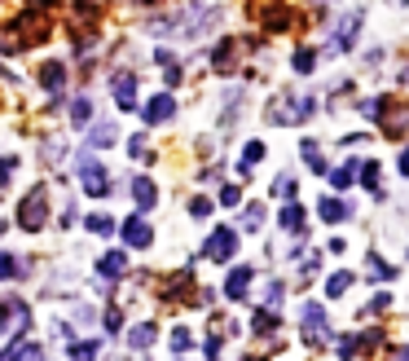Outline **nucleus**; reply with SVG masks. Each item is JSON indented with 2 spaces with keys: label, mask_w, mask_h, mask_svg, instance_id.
<instances>
[{
  "label": "nucleus",
  "mask_w": 409,
  "mask_h": 361,
  "mask_svg": "<svg viewBox=\"0 0 409 361\" xmlns=\"http://www.w3.org/2000/svg\"><path fill=\"white\" fill-rule=\"evenodd\" d=\"M313 97H300V93H282V97H273V106L264 110V119L277 124V128H290V124H304L308 114H313Z\"/></svg>",
  "instance_id": "nucleus-1"
},
{
  "label": "nucleus",
  "mask_w": 409,
  "mask_h": 361,
  "mask_svg": "<svg viewBox=\"0 0 409 361\" xmlns=\"http://www.w3.org/2000/svg\"><path fill=\"white\" fill-rule=\"evenodd\" d=\"M44 216H48V185L40 180V185L27 190V199L18 207V225L27 229V234H36V229H44Z\"/></svg>",
  "instance_id": "nucleus-2"
},
{
  "label": "nucleus",
  "mask_w": 409,
  "mask_h": 361,
  "mask_svg": "<svg viewBox=\"0 0 409 361\" xmlns=\"http://www.w3.org/2000/svg\"><path fill=\"white\" fill-rule=\"evenodd\" d=\"M79 180H84V190H88V194H97V199H102V194H110L106 168H102V163H97L93 155H79Z\"/></svg>",
  "instance_id": "nucleus-3"
},
{
  "label": "nucleus",
  "mask_w": 409,
  "mask_h": 361,
  "mask_svg": "<svg viewBox=\"0 0 409 361\" xmlns=\"http://www.w3.org/2000/svg\"><path fill=\"white\" fill-rule=\"evenodd\" d=\"M203 251H207V260H229V256L238 251V229L234 225H220L216 234L203 242Z\"/></svg>",
  "instance_id": "nucleus-4"
},
{
  "label": "nucleus",
  "mask_w": 409,
  "mask_h": 361,
  "mask_svg": "<svg viewBox=\"0 0 409 361\" xmlns=\"http://www.w3.org/2000/svg\"><path fill=\"white\" fill-rule=\"evenodd\" d=\"M326 339H330V331H326L321 304H304V343H308V348H321Z\"/></svg>",
  "instance_id": "nucleus-5"
},
{
  "label": "nucleus",
  "mask_w": 409,
  "mask_h": 361,
  "mask_svg": "<svg viewBox=\"0 0 409 361\" xmlns=\"http://www.w3.org/2000/svg\"><path fill=\"white\" fill-rule=\"evenodd\" d=\"M366 22V9H348L343 13V22L335 27V40H330V53H343V48H352V36H356V27Z\"/></svg>",
  "instance_id": "nucleus-6"
},
{
  "label": "nucleus",
  "mask_w": 409,
  "mask_h": 361,
  "mask_svg": "<svg viewBox=\"0 0 409 361\" xmlns=\"http://www.w3.org/2000/svg\"><path fill=\"white\" fill-rule=\"evenodd\" d=\"M255 13L264 18L269 31H286V27H290V9H286V0H255Z\"/></svg>",
  "instance_id": "nucleus-7"
},
{
  "label": "nucleus",
  "mask_w": 409,
  "mask_h": 361,
  "mask_svg": "<svg viewBox=\"0 0 409 361\" xmlns=\"http://www.w3.org/2000/svg\"><path fill=\"white\" fill-rule=\"evenodd\" d=\"M123 242H128V247H137V251H145V247L154 242V229L145 225L141 216H128V221H123Z\"/></svg>",
  "instance_id": "nucleus-8"
},
{
  "label": "nucleus",
  "mask_w": 409,
  "mask_h": 361,
  "mask_svg": "<svg viewBox=\"0 0 409 361\" xmlns=\"http://www.w3.org/2000/svg\"><path fill=\"white\" fill-rule=\"evenodd\" d=\"M379 124H383V133L387 137H401L405 133V124H409V106H396L387 97V106H383V114H379Z\"/></svg>",
  "instance_id": "nucleus-9"
},
{
  "label": "nucleus",
  "mask_w": 409,
  "mask_h": 361,
  "mask_svg": "<svg viewBox=\"0 0 409 361\" xmlns=\"http://www.w3.org/2000/svg\"><path fill=\"white\" fill-rule=\"evenodd\" d=\"M172 110H176V102L168 93H159V97H150V106H145V124H168Z\"/></svg>",
  "instance_id": "nucleus-10"
},
{
  "label": "nucleus",
  "mask_w": 409,
  "mask_h": 361,
  "mask_svg": "<svg viewBox=\"0 0 409 361\" xmlns=\"http://www.w3.org/2000/svg\"><path fill=\"white\" fill-rule=\"evenodd\" d=\"M114 102H119V110L137 106V75H119V79H114Z\"/></svg>",
  "instance_id": "nucleus-11"
},
{
  "label": "nucleus",
  "mask_w": 409,
  "mask_h": 361,
  "mask_svg": "<svg viewBox=\"0 0 409 361\" xmlns=\"http://www.w3.org/2000/svg\"><path fill=\"white\" fill-rule=\"evenodd\" d=\"M97 273H102V277H123V273H128V251L102 256V260H97Z\"/></svg>",
  "instance_id": "nucleus-12"
},
{
  "label": "nucleus",
  "mask_w": 409,
  "mask_h": 361,
  "mask_svg": "<svg viewBox=\"0 0 409 361\" xmlns=\"http://www.w3.org/2000/svg\"><path fill=\"white\" fill-rule=\"evenodd\" d=\"M133 199H137V207H154L159 203V185L150 176H137L133 180Z\"/></svg>",
  "instance_id": "nucleus-13"
},
{
  "label": "nucleus",
  "mask_w": 409,
  "mask_h": 361,
  "mask_svg": "<svg viewBox=\"0 0 409 361\" xmlns=\"http://www.w3.org/2000/svg\"><path fill=\"white\" fill-rule=\"evenodd\" d=\"M317 211H321V221H330V225H339V221H348V216H352V207L343 203V199H321Z\"/></svg>",
  "instance_id": "nucleus-14"
},
{
  "label": "nucleus",
  "mask_w": 409,
  "mask_h": 361,
  "mask_svg": "<svg viewBox=\"0 0 409 361\" xmlns=\"http://www.w3.org/2000/svg\"><path fill=\"white\" fill-rule=\"evenodd\" d=\"M40 84H44L48 93H62V84H67V67H62V62H44Z\"/></svg>",
  "instance_id": "nucleus-15"
},
{
  "label": "nucleus",
  "mask_w": 409,
  "mask_h": 361,
  "mask_svg": "<svg viewBox=\"0 0 409 361\" xmlns=\"http://www.w3.org/2000/svg\"><path fill=\"white\" fill-rule=\"evenodd\" d=\"M247 282H251V269L238 265L234 273H229V282H224V295H229V300H242V295H247Z\"/></svg>",
  "instance_id": "nucleus-16"
},
{
  "label": "nucleus",
  "mask_w": 409,
  "mask_h": 361,
  "mask_svg": "<svg viewBox=\"0 0 409 361\" xmlns=\"http://www.w3.org/2000/svg\"><path fill=\"white\" fill-rule=\"evenodd\" d=\"M234 62H238V44L234 40H220V48H216V71L229 75V71H234Z\"/></svg>",
  "instance_id": "nucleus-17"
},
{
  "label": "nucleus",
  "mask_w": 409,
  "mask_h": 361,
  "mask_svg": "<svg viewBox=\"0 0 409 361\" xmlns=\"http://www.w3.org/2000/svg\"><path fill=\"white\" fill-rule=\"evenodd\" d=\"M282 229H286V234H304V207L300 203L282 207Z\"/></svg>",
  "instance_id": "nucleus-18"
},
{
  "label": "nucleus",
  "mask_w": 409,
  "mask_h": 361,
  "mask_svg": "<svg viewBox=\"0 0 409 361\" xmlns=\"http://www.w3.org/2000/svg\"><path fill=\"white\" fill-rule=\"evenodd\" d=\"M348 287H352V273H348V269H339V273L326 277V295H330V300H339V295L348 291Z\"/></svg>",
  "instance_id": "nucleus-19"
},
{
  "label": "nucleus",
  "mask_w": 409,
  "mask_h": 361,
  "mask_svg": "<svg viewBox=\"0 0 409 361\" xmlns=\"http://www.w3.org/2000/svg\"><path fill=\"white\" fill-rule=\"evenodd\" d=\"M88 145H114V124H110V119L93 124V128H88Z\"/></svg>",
  "instance_id": "nucleus-20"
},
{
  "label": "nucleus",
  "mask_w": 409,
  "mask_h": 361,
  "mask_svg": "<svg viewBox=\"0 0 409 361\" xmlns=\"http://www.w3.org/2000/svg\"><path fill=\"white\" fill-rule=\"evenodd\" d=\"M128 343H133V348H145V343H154V322L133 326V331H128Z\"/></svg>",
  "instance_id": "nucleus-21"
},
{
  "label": "nucleus",
  "mask_w": 409,
  "mask_h": 361,
  "mask_svg": "<svg viewBox=\"0 0 409 361\" xmlns=\"http://www.w3.org/2000/svg\"><path fill=\"white\" fill-rule=\"evenodd\" d=\"M97 339H84V343H71V361H97Z\"/></svg>",
  "instance_id": "nucleus-22"
},
{
  "label": "nucleus",
  "mask_w": 409,
  "mask_h": 361,
  "mask_svg": "<svg viewBox=\"0 0 409 361\" xmlns=\"http://www.w3.org/2000/svg\"><path fill=\"white\" fill-rule=\"evenodd\" d=\"M304 163H308L313 172H326V159H321V145H317V141H304Z\"/></svg>",
  "instance_id": "nucleus-23"
},
{
  "label": "nucleus",
  "mask_w": 409,
  "mask_h": 361,
  "mask_svg": "<svg viewBox=\"0 0 409 361\" xmlns=\"http://www.w3.org/2000/svg\"><path fill=\"white\" fill-rule=\"evenodd\" d=\"M352 176H356V163H343V168L330 172V185H335V190H348V185H352Z\"/></svg>",
  "instance_id": "nucleus-24"
},
{
  "label": "nucleus",
  "mask_w": 409,
  "mask_h": 361,
  "mask_svg": "<svg viewBox=\"0 0 409 361\" xmlns=\"http://www.w3.org/2000/svg\"><path fill=\"white\" fill-rule=\"evenodd\" d=\"M366 269H370V277H383V282H387L391 273H396V269H391L383 256H374V251H370V260H366Z\"/></svg>",
  "instance_id": "nucleus-25"
},
{
  "label": "nucleus",
  "mask_w": 409,
  "mask_h": 361,
  "mask_svg": "<svg viewBox=\"0 0 409 361\" xmlns=\"http://www.w3.org/2000/svg\"><path fill=\"white\" fill-rule=\"evenodd\" d=\"M71 119H75L79 128H84V124L93 119V102H88V97H75V106H71Z\"/></svg>",
  "instance_id": "nucleus-26"
},
{
  "label": "nucleus",
  "mask_w": 409,
  "mask_h": 361,
  "mask_svg": "<svg viewBox=\"0 0 409 361\" xmlns=\"http://www.w3.org/2000/svg\"><path fill=\"white\" fill-rule=\"evenodd\" d=\"M379 176H383L379 163H366V168H361V185H366L370 194H379Z\"/></svg>",
  "instance_id": "nucleus-27"
},
{
  "label": "nucleus",
  "mask_w": 409,
  "mask_h": 361,
  "mask_svg": "<svg viewBox=\"0 0 409 361\" xmlns=\"http://www.w3.org/2000/svg\"><path fill=\"white\" fill-rule=\"evenodd\" d=\"M290 62H295L300 75H308V71H313V62H317V53H313V48H295V58H290Z\"/></svg>",
  "instance_id": "nucleus-28"
},
{
  "label": "nucleus",
  "mask_w": 409,
  "mask_h": 361,
  "mask_svg": "<svg viewBox=\"0 0 409 361\" xmlns=\"http://www.w3.org/2000/svg\"><path fill=\"white\" fill-rule=\"evenodd\" d=\"M9 361H40V348H31V343H13Z\"/></svg>",
  "instance_id": "nucleus-29"
},
{
  "label": "nucleus",
  "mask_w": 409,
  "mask_h": 361,
  "mask_svg": "<svg viewBox=\"0 0 409 361\" xmlns=\"http://www.w3.org/2000/svg\"><path fill=\"white\" fill-rule=\"evenodd\" d=\"M88 229H93V234H102V238H106L110 229H114V221H110V216H102V211H93V216H88Z\"/></svg>",
  "instance_id": "nucleus-30"
},
{
  "label": "nucleus",
  "mask_w": 409,
  "mask_h": 361,
  "mask_svg": "<svg viewBox=\"0 0 409 361\" xmlns=\"http://www.w3.org/2000/svg\"><path fill=\"white\" fill-rule=\"evenodd\" d=\"M260 221H264V207L251 203V207H247V216H242V225H247V229H260Z\"/></svg>",
  "instance_id": "nucleus-31"
},
{
  "label": "nucleus",
  "mask_w": 409,
  "mask_h": 361,
  "mask_svg": "<svg viewBox=\"0 0 409 361\" xmlns=\"http://www.w3.org/2000/svg\"><path fill=\"white\" fill-rule=\"evenodd\" d=\"M273 194H277V199H290V194H295V180H290V176H277Z\"/></svg>",
  "instance_id": "nucleus-32"
},
{
  "label": "nucleus",
  "mask_w": 409,
  "mask_h": 361,
  "mask_svg": "<svg viewBox=\"0 0 409 361\" xmlns=\"http://www.w3.org/2000/svg\"><path fill=\"white\" fill-rule=\"evenodd\" d=\"M18 269H22V265H18V260H13V256H0V277H13Z\"/></svg>",
  "instance_id": "nucleus-33"
},
{
  "label": "nucleus",
  "mask_w": 409,
  "mask_h": 361,
  "mask_svg": "<svg viewBox=\"0 0 409 361\" xmlns=\"http://www.w3.org/2000/svg\"><path fill=\"white\" fill-rule=\"evenodd\" d=\"M238 199H242V190H238V185H224V190H220V203H224V207H234Z\"/></svg>",
  "instance_id": "nucleus-34"
},
{
  "label": "nucleus",
  "mask_w": 409,
  "mask_h": 361,
  "mask_svg": "<svg viewBox=\"0 0 409 361\" xmlns=\"http://www.w3.org/2000/svg\"><path fill=\"white\" fill-rule=\"evenodd\" d=\"M189 339H194V335L181 326V331H172V348H176V353H181V348H189Z\"/></svg>",
  "instance_id": "nucleus-35"
},
{
  "label": "nucleus",
  "mask_w": 409,
  "mask_h": 361,
  "mask_svg": "<svg viewBox=\"0 0 409 361\" xmlns=\"http://www.w3.org/2000/svg\"><path fill=\"white\" fill-rule=\"evenodd\" d=\"M13 168H18V155H9V159H0V185H5V180H9V172Z\"/></svg>",
  "instance_id": "nucleus-36"
},
{
  "label": "nucleus",
  "mask_w": 409,
  "mask_h": 361,
  "mask_svg": "<svg viewBox=\"0 0 409 361\" xmlns=\"http://www.w3.org/2000/svg\"><path fill=\"white\" fill-rule=\"evenodd\" d=\"M189 211L203 221V216H211V203H207V199H194V203H189Z\"/></svg>",
  "instance_id": "nucleus-37"
},
{
  "label": "nucleus",
  "mask_w": 409,
  "mask_h": 361,
  "mask_svg": "<svg viewBox=\"0 0 409 361\" xmlns=\"http://www.w3.org/2000/svg\"><path fill=\"white\" fill-rule=\"evenodd\" d=\"M401 172L409 176V150H401Z\"/></svg>",
  "instance_id": "nucleus-38"
},
{
  "label": "nucleus",
  "mask_w": 409,
  "mask_h": 361,
  "mask_svg": "<svg viewBox=\"0 0 409 361\" xmlns=\"http://www.w3.org/2000/svg\"><path fill=\"white\" fill-rule=\"evenodd\" d=\"M247 361H264V357H247Z\"/></svg>",
  "instance_id": "nucleus-39"
}]
</instances>
